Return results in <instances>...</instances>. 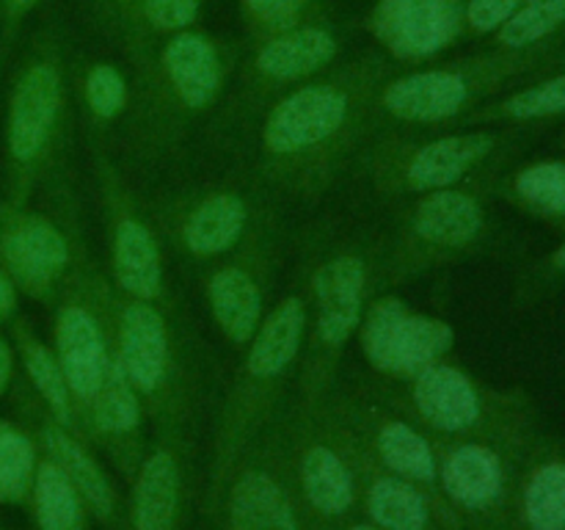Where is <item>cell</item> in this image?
<instances>
[{
    "instance_id": "12",
    "label": "cell",
    "mask_w": 565,
    "mask_h": 530,
    "mask_svg": "<svg viewBox=\"0 0 565 530\" xmlns=\"http://www.w3.org/2000/svg\"><path fill=\"white\" fill-rule=\"evenodd\" d=\"M50 307H53V351L64 370L83 425V414L92 406L116 353L114 285L88 257L86 248Z\"/></svg>"
},
{
    "instance_id": "26",
    "label": "cell",
    "mask_w": 565,
    "mask_h": 530,
    "mask_svg": "<svg viewBox=\"0 0 565 530\" xmlns=\"http://www.w3.org/2000/svg\"><path fill=\"white\" fill-rule=\"evenodd\" d=\"M185 480L180 456L171 445H158L143 456L130 502V530L180 528Z\"/></svg>"
},
{
    "instance_id": "25",
    "label": "cell",
    "mask_w": 565,
    "mask_h": 530,
    "mask_svg": "<svg viewBox=\"0 0 565 530\" xmlns=\"http://www.w3.org/2000/svg\"><path fill=\"white\" fill-rule=\"evenodd\" d=\"M296 475L303 500L318 517H345L356 502V473H353L345 453L334 442L326 439L323 434L309 436L307 445H301Z\"/></svg>"
},
{
    "instance_id": "39",
    "label": "cell",
    "mask_w": 565,
    "mask_h": 530,
    "mask_svg": "<svg viewBox=\"0 0 565 530\" xmlns=\"http://www.w3.org/2000/svg\"><path fill=\"white\" fill-rule=\"evenodd\" d=\"M11 379H14V348L0 335V395L9 390Z\"/></svg>"
},
{
    "instance_id": "43",
    "label": "cell",
    "mask_w": 565,
    "mask_h": 530,
    "mask_svg": "<svg viewBox=\"0 0 565 530\" xmlns=\"http://www.w3.org/2000/svg\"><path fill=\"white\" fill-rule=\"evenodd\" d=\"M557 147H561V149H563V155H565V132L561 136V141H557Z\"/></svg>"
},
{
    "instance_id": "13",
    "label": "cell",
    "mask_w": 565,
    "mask_h": 530,
    "mask_svg": "<svg viewBox=\"0 0 565 530\" xmlns=\"http://www.w3.org/2000/svg\"><path fill=\"white\" fill-rule=\"evenodd\" d=\"M342 39L329 20L307 22L276 36L257 39L241 55L235 70V86L226 92V108L218 119V130H243L263 119L265 110L301 86L318 72L340 61Z\"/></svg>"
},
{
    "instance_id": "24",
    "label": "cell",
    "mask_w": 565,
    "mask_h": 530,
    "mask_svg": "<svg viewBox=\"0 0 565 530\" xmlns=\"http://www.w3.org/2000/svg\"><path fill=\"white\" fill-rule=\"evenodd\" d=\"M565 119V66L478 105L445 127H541Z\"/></svg>"
},
{
    "instance_id": "19",
    "label": "cell",
    "mask_w": 565,
    "mask_h": 530,
    "mask_svg": "<svg viewBox=\"0 0 565 530\" xmlns=\"http://www.w3.org/2000/svg\"><path fill=\"white\" fill-rule=\"evenodd\" d=\"M331 403V398H326ZM331 406L340 420L359 425L367 434V445L373 447L381 469L401 478L417 480L430 486L436 480V447L430 436L414 420H403L397 414L375 409L359 398H337Z\"/></svg>"
},
{
    "instance_id": "18",
    "label": "cell",
    "mask_w": 565,
    "mask_h": 530,
    "mask_svg": "<svg viewBox=\"0 0 565 530\" xmlns=\"http://www.w3.org/2000/svg\"><path fill=\"white\" fill-rule=\"evenodd\" d=\"M364 28L403 70L430 64L469 39L463 0H375Z\"/></svg>"
},
{
    "instance_id": "3",
    "label": "cell",
    "mask_w": 565,
    "mask_h": 530,
    "mask_svg": "<svg viewBox=\"0 0 565 530\" xmlns=\"http://www.w3.org/2000/svg\"><path fill=\"white\" fill-rule=\"evenodd\" d=\"M539 127H384L353 158L381 199H412L497 177Z\"/></svg>"
},
{
    "instance_id": "6",
    "label": "cell",
    "mask_w": 565,
    "mask_h": 530,
    "mask_svg": "<svg viewBox=\"0 0 565 530\" xmlns=\"http://www.w3.org/2000/svg\"><path fill=\"white\" fill-rule=\"evenodd\" d=\"M375 246L379 235L356 232L323 246L309 265V318L296 370L307 412L331 395L348 342L356 337L364 309L375 296Z\"/></svg>"
},
{
    "instance_id": "1",
    "label": "cell",
    "mask_w": 565,
    "mask_h": 530,
    "mask_svg": "<svg viewBox=\"0 0 565 530\" xmlns=\"http://www.w3.org/2000/svg\"><path fill=\"white\" fill-rule=\"evenodd\" d=\"M397 70L386 53L367 50L281 94L259 119V182L301 202L329 193L379 132L375 99Z\"/></svg>"
},
{
    "instance_id": "42",
    "label": "cell",
    "mask_w": 565,
    "mask_h": 530,
    "mask_svg": "<svg viewBox=\"0 0 565 530\" xmlns=\"http://www.w3.org/2000/svg\"><path fill=\"white\" fill-rule=\"evenodd\" d=\"M348 530H384V528H379V524H353V528H348Z\"/></svg>"
},
{
    "instance_id": "40",
    "label": "cell",
    "mask_w": 565,
    "mask_h": 530,
    "mask_svg": "<svg viewBox=\"0 0 565 530\" xmlns=\"http://www.w3.org/2000/svg\"><path fill=\"white\" fill-rule=\"evenodd\" d=\"M42 0H0V11H3L6 22L9 25H17L25 14H31Z\"/></svg>"
},
{
    "instance_id": "20",
    "label": "cell",
    "mask_w": 565,
    "mask_h": 530,
    "mask_svg": "<svg viewBox=\"0 0 565 530\" xmlns=\"http://www.w3.org/2000/svg\"><path fill=\"white\" fill-rule=\"evenodd\" d=\"M436 464V478L447 500L467 513H491L508 491V464L486 439H456Z\"/></svg>"
},
{
    "instance_id": "37",
    "label": "cell",
    "mask_w": 565,
    "mask_h": 530,
    "mask_svg": "<svg viewBox=\"0 0 565 530\" xmlns=\"http://www.w3.org/2000/svg\"><path fill=\"white\" fill-rule=\"evenodd\" d=\"M565 279V241L557 248H552L544 259L533 265L527 274L519 282V296L524 301H535L546 293V287L557 285V282Z\"/></svg>"
},
{
    "instance_id": "36",
    "label": "cell",
    "mask_w": 565,
    "mask_h": 530,
    "mask_svg": "<svg viewBox=\"0 0 565 530\" xmlns=\"http://www.w3.org/2000/svg\"><path fill=\"white\" fill-rule=\"evenodd\" d=\"M527 0H463L467 11V36L491 39L502 25L524 9Z\"/></svg>"
},
{
    "instance_id": "2",
    "label": "cell",
    "mask_w": 565,
    "mask_h": 530,
    "mask_svg": "<svg viewBox=\"0 0 565 530\" xmlns=\"http://www.w3.org/2000/svg\"><path fill=\"white\" fill-rule=\"evenodd\" d=\"M132 64L130 108L119 130L127 160L143 169L171 158L193 127L218 110L241 53L213 33L188 28L160 39Z\"/></svg>"
},
{
    "instance_id": "30",
    "label": "cell",
    "mask_w": 565,
    "mask_h": 530,
    "mask_svg": "<svg viewBox=\"0 0 565 530\" xmlns=\"http://www.w3.org/2000/svg\"><path fill=\"white\" fill-rule=\"evenodd\" d=\"M364 506L373 524L384 530H430L434 528V502L417 480L392 473H375L364 486Z\"/></svg>"
},
{
    "instance_id": "5",
    "label": "cell",
    "mask_w": 565,
    "mask_h": 530,
    "mask_svg": "<svg viewBox=\"0 0 565 530\" xmlns=\"http://www.w3.org/2000/svg\"><path fill=\"white\" fill-rule=\"evenodd\" d=\"M494 177L406 199L375 246L373 290L390 293L483 252L494 232Z\"/></svg>"
},
{
    "instance_id": "31",
    "label": "cell",
    "mask_w": 565,
    "mask_h": 530,
    "mask_svg": "<svg viewBox=\"0 0 565 530\" xmlns=\"http://www.w3.org/2000/svg\"><path fill=\"white\" fill-rule=\"evenodd\" d=\"M202 6L204 0H132L130 11L119 22L130 59L138 61L171 33L196 28Z\"/></svg>"
},
{
    "instance_id": "4",
    "label": "cell",
    "mask_w": 565,
    "mask_h": 530,
    "mask_svg": "<svg viewBox=\"0 0 565 530\" xmlns=\"http://www.w3.org/2000/svg\"><path fill=\"white\" fill-rule=\"evenodd\" d=\"M565 66V44L502 47L397 70L375 99V127H445L478 105Z\"/></svg>"
},
{
    "instance_id": "23",
    "label": "cell",
    "mask_w": 565,
    "mask_h": 530,
    "mask_svg": "<svg viewBox=\"0 0 565 530\" xmlns=\"http://www.w3.org/2000/svg\"><path fill=\"white\" fill-rule=\"evenodd\" d=\"M36 442L44 451V458H50L53 464H58L64 469L66 478L75 484V489L81 491L83 502L88 506V511L97 519H110L116 517V489L110 486V478L105 475V469L99 467L97 458L92 456L86 445H83L81 434L66 425H61L53 414L44 409V403L39 401V420H36Z\"/></svg>"
},
{
    "instance_id": "7",
    "label": "cell",
    "mask_w": 565,
    "mask_h": 530,
    "mask_svg": "<svg viewBox=\"0 0 565 530\" xmlns=\"http://www.w3.org/2000/svg\"><path fill=\"white\" fill-rule=\"evenodd\" d=\"M312 257L315 254H307L292 285L279 301L270 304L263 326L243 348L235 379L224 398V412H221V462H230L246 445L248 436L268 420L276 403L281 401L287 384L296 379L303 335H307Z\"/></svg>"
},
{
    "instance_id": "15",
    "label": "cell",
    "mask_w": 565,
    "mask_h": 530,
    "mask_svg": "<svg viewBox=\"0 0 565 530\" xmlns=\"http://www.w3.org/2000/svg\"><path fill=\"white\" fill-rule=\"evenodd\" d=\"M395 384L414 423L450 439H483L489 431L519 423L527 406L522 392L494 390L450 359Z\"/></svg>"
},
{
    "instance_id": "10",
    "label": "cell",
    "mask_w": 565,
    "mask_h": 530,
    "mask_svg": "<svg viewBox=\"0 0 565 530\" xmlns=\"http://www.w3.org/2000/svg\"><path fill=\"white\" fill-rule=\"evenodd\" d=\"M143 202L163 246L193 265H207L235 248L274 208L263 193L237 182L166 188Z\"/></svg>"
},
{
    "instance_id": "16",
    "label": "cell",
    "mask_w": 565,
    "mask_h": 530,
    "mask_svg": "<svg viewBox=\"0 0 565 530\" xmlns=\"http://www.w3.org/2000/svg\"><path fill=\"white\" fill-rule=\"evenodd\" d=\"M356 340L375 375L403 381L441 359H450L456 329L445 318L417 312L406 298L390 290L370 298Z\"/></svg>"
},
{
    "instance_id": "22",
    "label": "cell",
    "mask_w": 565,
    "mask_h": 530,
    "mask_svg": "<svg viewBox=\"0 0 565 530\" xmlns=\"http://www.w3.org/2000/svg\"><path fill=\"white\" fill-rule=\"evenodd\" d=\"M226 530H301L290 486L268 464H248L226 491Z\"/></svg>"
},
{
    "instance_id": "33",
    "label": "cell",
    "mask_w": 565,
    "mask_h": 530,
    "mask_svg": "<svg viewBox=\"0 0 565 530\" xmlns=\"http://www.w3.org/2000/svg\"><path fill=\"white\" fill-rule=\"evenodd\" d=\"M527 530H565V458H544L527 473L519 495Z\"/></svg>"
},
{
    "instance_id": "41",
    "label": "cell",
    "mask_w": 565,
    "mask_h": 530,
    "mask_svg": "<svg viewBox=\"0 0 565 530\" xmlns=\"http://www.w3.org/2000/svg\"><path fill=\"white\" fill-rule=\"evenodd\" d=\"M108 3H110V14L116 17V25H119V22L127 17V11H130L132 0H108Z\"/></svg>"
},
{
    "instance_id": "9",
    "label": "cell",
    "mask_w": 565,
    "mask_h": 530,
    "mask_svg": "<svg viewBox=\"0 0 565 530\" xmlns=\"http://www.w3.org/2000/svg\"><path fill=\"white\" fill-rule=\"evenodd\" d=\"M70 130V81L61 39L44 31L22 59L9 94L6 152L14 171L17 197L31 193L39 177L53 166Z\"/></svg>"
},
{
    "instance_id": "38",
    "label": "cell",
    "mask_w": 565,
    "mask_h": 530,
    "mask_svg": "<svg viewBox=\"0 0 565 530\" xmlns=\"http://www.w3.org/2000/svg\"><path fill=\"white\" fill-rule=\"evenodd\" d=\"M17 293L20 290H17L11 276L0 265V324H6V320H11L17 315Z\"/></svg>"
},
{
    "instance_id": "29",
    "label": "cell",
    "mask_w": 565,
    "mask_h": 530,
    "mask_svg": "<svg viewBox=\"0 0 565 530\" xmlns=\"http://www.w3.org/2000/svg\"><path fill=\"white\" fill-rule=\"evenodd\" d=\"M132 77L119 64L94 59L81 66L77 75V99L88 125V141H103L108 130L121 125L130 108Z\"/></svg>"
},
{
    "instance_id": "8",
    "label": "cell",
    "mask_w": 565,
    "mask_h": 530,
    "mask_svg": "<svg viewBox=\"0 0 565 530\" xmlns=\"http://www.w3.org/2000/svg\"><path fill=\"white\" fill-rule=\"evenodd\" d=\"M114 340L143 412L177 423L191 409L202 364L174 301H143L114 290Z\"/></svg>"
},
{
    "instance_id": "14",
    "label": "cell",
    "mask_w": 565,
    "mask_h": 530,
    "mask_svg": "<svg viewBox=\"0 0 565 530\" xmlns=\"http://www.w3.org/2000/svg\"><path fill=\"white\" fill-rule=\"evenodd\" d=\"M281 248L285 226L270 208L235 248L204 265L202 296L207 312L218 335L237 351L252 342L268 315Z\"/></svg>"
},
{
    "instance_id": "17",
    "label": "cell",
    "mask_w": 565,
    "mask_h": 530,
    "mask_svg": "<svg viewBox=\"0 0 565 530\" xmlns=\"http://www.w3.org/2000/svg\"><path fill=\"white\" fill-rule=\"evenodd\" d=\"M83 243L75 232H66L50 215L25 208H9L0 213V265L17 290L53 304L61 285L83 254Z\"/></svg>"
},
{
    "instance_id": "11",
    "label": "cell",
    "mask_w": 565,
    "mask_h": 530,
    "mask_svg": "<svg viewBox=\"0 0 565 530\" xmlns=\"http://www.w3.org/2000/svg\"><path fill=\"white\" fill-rule=\"evenodd\" d=\"M94 182L108 246V279L116 293L143 301L171 304L166 246L152 224L147 202L132 191L125 169L110 158L103 141H92Z\"/></svg>"
},
{
    "instance_id": "34",
    "label": "cell",
    "mask_w": 565,
    "mask_h": 530,
    "mask_svg": "<svg viewBox=\"0 0 565 530\" xmlns=\"http://www.w3.org/2000/svg\"><path fill=\"white\" fill-rule=\"evenodd\" d=\"M237 9L252 42L326 20L318 0H237Z\"/></svg>"
},
{
    "instance_id": "27",
    "label": "cell",
    "mask_w": 565,
    "mask_h": 530,
    "mask_svg": "<svg viewBox=\"0 0 565 530\" xmlns=\"http://www.w3.org/2000/svg\"><path fill=\"white\" fill-rule=\"evenodd\" d=\"M491 193L527 219L565 232V155L502 169Z\"/></svg>"
},
{
    "instance_id": "35",
    "label": "cell",
    "mask_w": 565,
    "mask_h": 530,
    "mask_svg": "<svg viewBox=\"0 0 565 530\" xmlns=\"http://www.w3.org/2000/svg\"><path fill=\"white\" fill-rule=\"evenodd\" d=\"M36 464V442L0 420V502H20L31 495Z\"/></svg>"
},
{
    "instance_id": "28",
    "label": "cell",
    "mask_w": 565,
    "mask_h": 530,
    "mask_svg": "<svg viewBox=\"0 0 565 530\" xmlns=\"http://www.w3.org/2000/svg\"><path fill=\"white\" fill-rule=\"evenodd\" d=\"M14 346L17 357H20L22 370L28 375V384L36 392L39 401L44 403L50 414L58 420L66 428L77 431L81 434V414H77L75 398H72L70 384H66V375L61 370L58 357H55L53 346L42 340L36 331L28 324H14Z\"/></svg>"
},
{
    "instance_id": "32",
    "label": "cell",
    "mask_w": 565,
    "mask_h": 530,
    "mask_svg": "<svg viewBox=\"0 0 565 530\" xmlns=\"http://www.w3.org/2000/svg\"><path fill=\"white\" fill-rule=\"evenodd\" d=\"M33 508H36V522L42 530H83L86 528L88 506L83 502L81 491L75 489L64 469L50 458L36 464L33 475Z\"/></svg>"
},
{
    "instance_id": "21",
    "label": "cell",
    "mask_w": 565,
    "mask_h": 530,
    "mask_svg": "<svg viewBox=\"0 0 565 530\" xmlns=\"http://www.w3.org/2000/svg\"><path fill=\"white\" fill-rule=\"evenodd\" d=\"M143 417H147V412H143L141 398L132 390L119 357L114 353V359H110L108 364V373H105L92 406L83 414V431H88V434H94L97 439H103L116 458L127 462L138 473V467H141L143 462Z\"/></svg>"
}]
</instances>
